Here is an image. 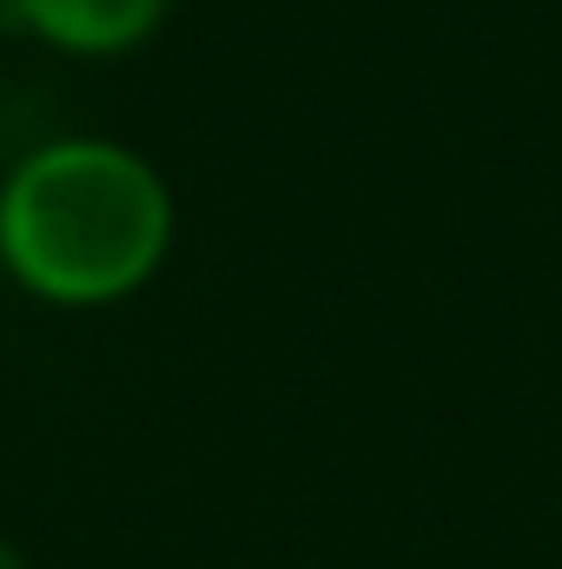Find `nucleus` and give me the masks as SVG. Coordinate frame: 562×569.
Here are the masks:
<instances>
[{
  "mask_svg": "<svg viewBox=\"0 0 562 569\" xmlns=\"http://www.w3.org/2000/svg\"><path fill=\"white\" fill-rule=\"evenodd\" d=\"M172 232L165 172L107 133L40 140L0 179V272L67 311H100L152 284Z\"/></svg>",
  "mask_w": 562,
  "mask_h": 569,
  "instance_id": "nucleus-1",
  "label": "nucleus"
},
{
  "mask_svg": "<svg viewBox=\"0 0 562 569\" xmlns=\"http://www.w3.org/2000/svg\"><path fill=\"white\" fill-rule=\"evenodd\" d=\"M7 7L33 40H47L53 53H73V60L140 53L172 13V0H7Z\"/></svg>",
  "mask_w": 562,
  "mask_h": 569,
  "instance_id": "nucleus-2",
  "label": "nucleus"
},
{
  "mask_svg": "<svg viewBox=\"0 0 562 569\" xmlns=\"http://www.w3.org/2000/svg\"><path fill=\"white\" fill-rule=\"evenodd\" d=\"M0 569H33V563H27V557H20V550H13V543L0 537Z\"/></svg>",
  "mask_w": 562,
  "mask_h": 569,
  "instance_id": "nucleus-3",
  "label": "nucleus"
},
{
  "mask_svg": "<svg viewBox=\"0 0 562 569\" xmlns=\"http://www.w3.org/2000/svg\"><path fill=\"white\" fill-rule=\"evenodd\" d=\"M0 284H7V272H0Z\"/></svg>",
  "mask_w": 562,
  "mask_h": 569,
  "instance_id": "nucleus-4",
  "label": "nucleus"
}]
</instances>
